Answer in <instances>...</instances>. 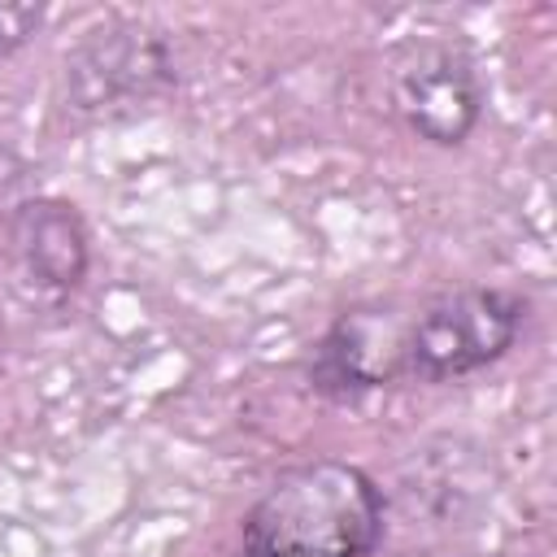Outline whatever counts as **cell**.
I'll return each mask as SVG.
<instances>
[{
    "instance_id": "1",
    "label": "cell",
    "mask_w": 557,
    "mask_h": 557,
    "mask_svg": "<svg viewBox=\"0 0 557 557\" xmlns=\"http://www.w3.org/2000/svg\"><path fill=\"white\" fill-rule=\"evenodd\" d=\"M383 540V492L348 461L278 474L244 518L248 557H370Z\"/></svg>"
},
{
    "instance_id": "2",
    "label": "cell",
    "mask_w": 557,
    "mask_h": 557,
    "mask_svg": "<svg viewBox=\"0 0 557 557\" xmlns=\"http://www.w3.org/2000/svg\"><path fill=\"white\" fill-rule=\"evenodd\" d=\"M522 309L527 305L500 287L444 292L405 331V374L444 383L492 366L518 339Z\"/></svg>"
},
{
    "instance_id": "3",
    "label": "cell",
    "mask_w": 557,
    "mask_h": 557,
    "mask_svg": "<svg viewBox=\"0 0 557 557\" xmlns=\"http://www.w3.org/2000/svg\"><path fill=\"white\" fill-rule=\"evenodd\" d=\"M174 83V61L161 35L135 22H113L91 30L65 57L70 104L87 117L135 113Z\"/></svg>"
},
{
    "instance_id": "4",
    "label": "cell",
    "mask_w": 557,
    "mask_h": 557,
    "mask_svg": "<svg viewBox=\"0 0 557 557\" xmlns=\"http://www.w3.org/2000/svg\"><path fill=\"white\" fill-rule=\"evenodd\" d=\"M396 109L426 144H461L483 113V83L466 48L444 39H418L400 52L392 74Z\"/></svg>"
},
{
    "instance_id": "5",
    "label": "cell",
    "mask_w": 557,
    "mask_h": 557,
    "mask_svg": "<svg viewBox=\"0 0 557 557\" xmlns=\"http://www.w3.org/2000/svg\"><path fill=\"white\" fill-rule=\"evenodd\" d=\"M405 331L409 322L383 305L344 309L322 335L309 379L326 396H361L405 374Z\"/></svg>"
},
{
    "instance_id": "6",
    "label": "cell",
    "mask_w": 557,
    "mask_h": 557,
    "mask_svg": "<svg viewBox=\"0 0 557 557\" xmlns=\"http://www.w3.org/2000/svg\"><path fill=\"white\" fill-rule=\"evenodd\" d=\"M9 261L30 300H65L87 274V226L65 200H26L9 218Z\"/></svg>"
},
{
    "instance_id": "7",
    "label": "cell",
    "mask_w": 557,
    "mask_h": 557,
    "mask_svg": "<svg viewBox=\"0 0 557 557\" xmlns=\"http://www.w3.org/2000/svg\"><path fill=\"white\" fill-rule=\"evenodd\" d=\"M44 26V4H0V57L17 52Z\"/></svg>"
}]
</instances>
